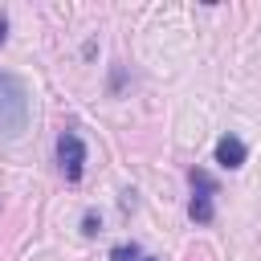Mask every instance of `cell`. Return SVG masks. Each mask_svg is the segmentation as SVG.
Returning <instances> with one entry per match:
<instances>
[{
  "label": "cell",
  "instance_id": "cell-6",
  "mask_svg": "<svg viewBox=\"0 0 261 261\" xmlns=\"http://www.w3.org/2000/svg\"><path fill=\"white\" fill-rule=\"evenodd\" d=\"M82 232H86V237H94V232H98V216H94V212H86V220H82Z\"/></svg>",
  "mask_w": 261,
  "mask_h": 261
},
{
  "label": "cell",
  "instance_id": "cell-8",
  "mask_svg": "<svg viewBox=\"0 0 261 261\" xmlns=\"http://www.w3.org/2000/svg\"><path fill=\"white\" fill-rule=\"evenodd\" d=\"M143 261H159V257H143Z\"/></svg>",
  "mask_w": 261,
  "mask_h": 261
},
{
  "label": "cell",
  "instance_id": "cell-2",
  "mask_svg": "<svg viewBox=\"0 0 261 261\" xmlns=\"http://www.w3.org/2000/svg\"><path fill=\"white\" fill-rule=\"evenodd\" d=\"M57 167H61V175H65L69 184H77L82 171H86V143H82L73 130H65V135L57 139Z\"/></svg>",
  "mask_w": 261,
  "mask_h": 261
},
{
  "label": "cell",
  "instance_id": "cell-7",
  "mask_svg": "<svg viewBox=\"0 0 261 261\" xmlns=\"http://www.w3.org/2000/svg\"><path fill=\"white\" fill-rule=\"evenodd\" d=\"M4 29H8V24H4V16H0V45H4V37H8V33H4Z\"/></svg>",
  "mask_w": 261,
  "mask_h": 261
},
{
  "label": "cell",
  "instance_id": "cell-3",
  "mask_svg": "<svg viewBox=\"0 0 261 261\" xmlns=\"http://www.w3.org/2000/svg\"><path fill=\"white\" fill-rule=\"evenodd\" d=\"M212 196H216V184L204 175V171H192V204H188V216L196 224H208L212 220Z\"/></svg>",
  "mask_w": 261,
  "mask_h": 261
},
{
  "label": "cell",
  "instance_id": "cell-4",
  "mask_svg": "<svg viewBox=\"0 0 261 261\" xmlns=\"http://www.w3.org/2000/svg\"><path fill=\"white\" fill-rule=\"evenodd\" d=\"M245 155H249V151H245V143H241L237 135H220V143H216V163H220V167L232 171V167L245 163Z\"/></svg>",
  "mask_w": 261,
  "mask_h": 261
},
{
  "label": "cell",
  "instance_id": "cell-5",
  "mask_svg": "<svg viewBox=\"0 0 261 261\" xmlns=\"http://www.w3.org/2000/svg\"><path fill=\"white\" fill-rule=\"evenodd\" d=\"M110 261H143V253H139V245H114Z\"/></svg>",
  "mask_w": 261,
  "mask_h": 261
},
{
  "label": "cell",
  "instance_id": "cell-1",
  "mask_svg": "<svg viewBox=\"0 0 261 261\" xmlns=\"http://www.w3.org/2000/svg\"><path fill=\"white\" fill-rule=\"evenodd\" d=\"M24 126H29V86L16 73L0 69V135L12 139Z\"/></svg>",
  "mask_w": 261,
  "mask_h": 261
}]
</instances>
